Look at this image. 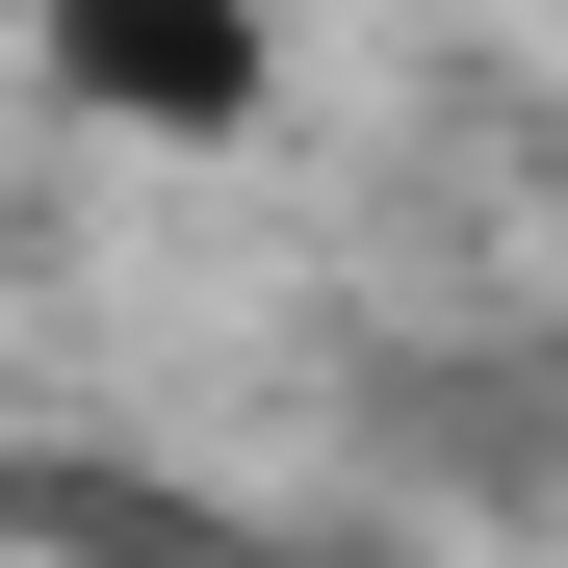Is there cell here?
<instances>
[{
	"mask_svg": "<svg viewBox=\"0 0 568 568\" xmlns=\"http://www.w3.org/2000/svg\"><path fill=\"white\" fill-rule=\"evenodd\" d=\"M52 78L104 130H181V155H207V130H258L284 27H258V0H52Z\"/></svg>",
	"mask_w": 568,
	"mask_h": 568,
	"instance_id": "obj_1",
	"label": "cell"
}]
</instances>
